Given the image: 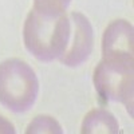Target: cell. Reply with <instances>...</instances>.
<instances>
[{
    "label": "cell",
    "mask_w": 134,
    "mask_h": 134,
    "mask_svg": "<svg viewBox=\"0 0 134 134\" xmlns=\"http://www.w3.org/2000/svg\"><path fill=\"white\" fill-rule=\"evenodd\" d=\"M93 81L100 98L118 100L133 117V62L102 59L94 69Z\"/></svg>",
    "instance_id": "3"
},
{
    "label": "cell",
    "mask_w": 134,
    "mask_h": 134,
    "mask_svg": "<svg viewBox=\"0 0 134 134\" xmlns=\"http://www.w3.org/2000/svg\"><path fill=\"white\" fill-rule=\"evenodd\" d=\"M26 133L27 134H36V133L59 134L62 133V126L59 125L57 119L50 115H38L30 122V125L26 129Z\"/></svg>",
    "instance_id": "7"
},
{
    "label": "cell",
    "mask_w": 134,
    "mask_h": 134,
    "mask_svg": "<svg viewBox=\"0 0 134 134\" xmlns=\"http://www.w3.org/2000/svg\"><path fill=\"white\" fill-rule=\"evenodd\" d=\"M39 82L32 67L19 58L0 63V103L11 111L23 113L38 97Z\"/></svg>",
    "instance_id": "2"
},
{
    "label": "cell",
    "mask_w": 134,
    "mask_h": 134,
    "mask_svg": "<svg viewBox=\"0 0 134 134\" xmlns=\"http://www.w3.org/2000/svg\"><path fill=\"white\" fill-rule=\"evenodd\" d=\"M71 0H34V7L52 11H66Z\"/></svg>",
    "instance_id": "8"
},
{
    "label": "cell",
    "mask_w": 134,
    "mask_h": 134,
    "mask_svg": "<svg viewBox=\"0 0 134 134\" xmlns=\"http://www.w3.org/2000/svg\"><path fill=\"white\" fill-rule=\"evenodd\" d=\"M0 133H2V134L3 133H15L14 125L11 124L7 118H4L2 115H0Z\"/></svg>",
    "instance_id": "9"
},
{
    "label": "cell",
    "mask_w": 134,
    "mask_h": 134,
    "mask_svg": "<svg viewBox=\"0 0 134 134\" xmlns=\"http://www.w3.org/2000/svg\"><path fill=\"white\" fill-rule=\"evenodd\" d=\"M133 27L127 20L111 21L102 36L103 59L133 62Z\"/></svg>",
    "instance_id": "5"
},
{
    "label": "cell",
    "mask_w": 134,
    "mask_h": 134,
    "mask_svg": "<svg viewBox=\"0 0 134 134\" xmlns=\"http://www.w3.org/2000/svg\"><path fill=\"white\" fill-rule=\"evenodd\" d=\"M70 32V16L64 11L32 7L24 21L23 40L26 48L36 59L50 62L63 55Z\"/></svg>",
    "instance_id": "1"
},
{
    "label": "cell",
    "mask_w": 134,
    "mask_h": 134,
    "mask_svg": "<svg viewBox=\"0 0 134 134\" xmlns=\"http://www.w3.org/2000/svg\"><path fill=\"white\" fill-rule=\"evenodd\" d=\"M70 39L66 51L59 59L64 66L75 67L90 57L94 47V32L91 23L81 12H72L70 15Z\"/></svg>",
    "instance_id": "4"
},
{
    "label": "cell",
    "mask_w": 134,
    "mask_h": 134,
    "mask_svg": "<svg viewBox=\"0 0 134 134\" xmlns=\"http://www.w3.org/2000/svg\"><path fill=\"white\" fill-rule=\"evenodd\" d=\"M81 131L83 134H114L119 131V125L110 111L105 109H94L85 115Z\"/></svg>",
    "instance_id": "6"
}]
</instances>
